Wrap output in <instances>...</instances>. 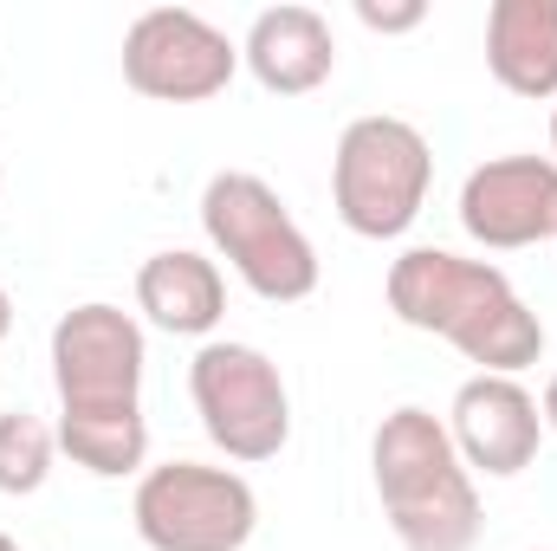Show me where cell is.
<instances>
[{"label":"cell","instance_id":"obj_5","mask_svg":"<svg viewBox=\"0 0 557 551\" xmlns=\"http://www.w3.org/2000/svg\"><path fill=\"white\" fill-rule=\"evenodd\" d=\"M188 396H195V415H201L208 441L240 467L273 461L292 441V396H285L278 364L260 344L208 338L195 351V364H188Z\"/></svg>","mask_w":557,"mask_h":551},{"label":"cell","instance_id":"obj_19","mask_svg":"<svg viewBox=\"0 0 557 551\" xmlns=\"http://www.w3.org/2000/svg\"><path fill=\"white\" fill-rule=\"evenodd\" d=\"M552 162H557V111H552Z\"/></svg>","mask_w":557,"mask_h":551},{"label":"cell","instance_id":"obj_20","mask_svg":"<svg viewBox=\"0 0 557 551\" xmlns=\"http://www.w3.org/2000/svg\"><path fill=\"white\" fill-rule=\"evenodd\" d=\"M0 551H20V546H13V539H7V532H0Z\"/></svg>","mask_w":557,"mask_h":551},{"label":"cell","instance_id":"obj_7","mask_svg":"<svg viewBox=\"0 0 557 551\" xmlns=\"http://www.w3.org/2000/svg\"><path fill=\"white\" fill-rule=\"evenodd\" d=\"M143 325L131 311L91 298L52 325V383L59 421H124L143 415Z\"/></svg>","mask_w":557,"mask_h":551},{"label":"cell","instance_id":"obj_14","mask_svg":"<svg viewBox=\"0 0 557 551\" xmlns=\"http://www.w3.org/2000/svg\"><path fill=\"white\" fill-rule=\"evenodd\" d=\"M59 448L98 474V480H124L149 461V421L143 415H124V421H59Z\"/></svg>","mask_w":557,"mask_h":551},{"label":"cell","instance_id":"obj_9","mask_svg":"<svg viewBox=\"0 0 557 551\" xmlns=\"http://www.w3.org/2000/svg\"><path fill=\"white\" fill-rule=\"evenodd\" d=\"M460 228L493 247L519 254L557 234V162L552 156H493L460 182Z\"/></svg>","mask_w":557,"mask_h":551},{"label":"cell","instance_id":"obj_16","mask_svg":"<svg viewBox=\"0 0 557 551\" xmlns=\"http://www.w3.org/2000/svg\"><path fill=\"white\" fill-rule=\"evenodd\" d=\"M357 20H363L370 33H416L421 20H428V7H421V0H403V7H376V0H357Z\"/></svg>","mask_w":557,"mask_h":551},{"label":"cell","instance_id":"obj_2","mask_svg":"<svg viewBox=\"0 0 557 551\" xmlns=\"http://www.w3.org/2000/svg\"><path fill=\"white\" fill-rule=\"evenodd\" d=\"M370 474H376L383 519L403 539V551L480 546V487L467 461L454 454V434L441 415L416 409V403L389 409L383 428L370 434Z\"/></svg>","mask_w":557,"mask_h":551},{"label":"cell","instance_id":"obj_10","mask_svg":"<svg viewBox=\"0 0 557 551\" xmlns=\"http://www.w3.org/2000/svg\"><path fill=\"white\" fill-rule=\"evenodd\" d=\"M447 434H454V454L467 461V474L512 480L539 461L545 415H539V396L519 377H467L454 390Z\"/></svg>","mask_w":557,"mask_h":551},{"label":"cell","instance_id":"obj_12","mask_svg":"<svg viewBox=\"0 0 557 551\" xmlns=\"http://www.w3.org/2000/svg\"><path fill=\"white\" fill-rule=\"evenodd\" d=\"M137 311L169 338H208L227 311V279L208 254L169 247L137 267Z\"/></svg>","mask_w":557,"mask_h":551},{"label":"cell","instance_id":"obj_13","mask_svg":"<svg viewBox=\"0 0 557 551\" xmlns=\"http://www.w3.org/2000/svg\"><path fill=\"white\" fill-rule=\"evenodd\" d=\"M486 65L512 98H557V0H493Z\"/></svg>","mask_w":557,"mask_h":551},{"label":"cell","instance_id":"obj_3","mask_svg":"<svg viewBox=\"0 0 557 551\" xmlns=\"http://www.w3.org/2000/svg\"><path fill=\"white\" fill-rule=\"evenodd\" d=\"M201 234L267 305H298L318 292V247L305 241V228L292 221L267 175L221 169L201 188Z\"/></svg>","mask_w":557,"mask_h":551},{"label":"cell","instance_id":"obj_6","mask_svg":"<svg viewBox=\"0 0 557 551\" xmlns=\"http://www.w3.org/2000/svg\"><path fill=\"white\" fill-rule=\"evenodd\" d=\"M131 519L149 551H247L260 526V500L234 467L162 461L137 480Z\"/></svg>","mask_w":557,"mask_h":551},{"label":"cell","instance_id":"obj_4","mask_svg":"<svg viewBox=\"0 0 557 551\" xmlns=\"http://www.w3.org/2000/svg\"><path fill=\"white\" fill-rule=\"evenodd\" d=\"M434 182V149L409 118H357L331 156V208L357 241H403Z\"/></svg>","mask_w":557,"mask_h":551},{"label":"cell","instance_id":"obj_11","mask_svg":"<svg viewBox=\"0 0 557 551\" xmlns=\"http://www.w3.org/2000/svg\"><path fill=\"white\" fill-rule=\"evenodd\" d=\"M240 59L260 78V91L305 98L337 72V39H331V20L318 7H267V13H253Z\"/></svg>","mask_w":557,"mask_h":551},{"label":"cell","instance_id":"obj_1","mask_svg":"<svg viewBox=\"0 0 557 551\" xmlns=\"http://www.w3.org/2000/svg\"><path fill=\"white\" fill-rule=\"evenodd\" d=\"M383 292L409 331L447 338L467 364H480V377H519L525 364L545 357V318L486 260H460L447 247H409L403 260H389Z\"/></svg>","mask_w":557,"mask_h":551},{"label":"cell","instance_id":"obj_8","mask_svg":"<svg viewBox=\"0 0 557 551\" xmlns=\"http://www.w3.org/2000/svg\"><path fill=\"white\" fill-rule=\"evenodd\" d=\"M234 72H240V46L188 7H149L124 33V85L137 98L208 105L234 85Z\"/></svg>","mask_w":557,"mask_h":551},{"label":"cell","instance_id":"obj_17","mask_svg":"<svg viewBox=\"0 0 557 551\" xmlns=\"http://www.w3.org/2000/svg\"><path fill=\"white\" fill-rule=\"evenodd\" d=\"M539 415H545V428H552V434H557V377H552V383H545V403H539Z\"/></svg>","mask_w":557,"mask_h":551},{"label":"cell","instance_id":"obj_15","mask_svg":"<svg viewBox=\"0 0 557 551\" xmlns=\"http://www.w3.org/2000/svg\"><path fill=\"white\" fill-rule=\"evenodd\" d=\"M52 454H59V428H46L26 409L0 415V493H13V500L39 493L52 480Z\"/></svg>","mask_w":557,"mask_h":551},{"label":"cell","instance_id":"obj_18","mask_svg":"<svg viewBox=\"0 0 557 551\" xmlns=\"http://www.w3.org/2000/svg\"><path fill=\"white\" fill-rule=\"evenodd\" d=\"M7 331H13V298H7V285H0V344H7Z\"/></svg>","mask_w":557,"mask_h":551}]
</instances>
